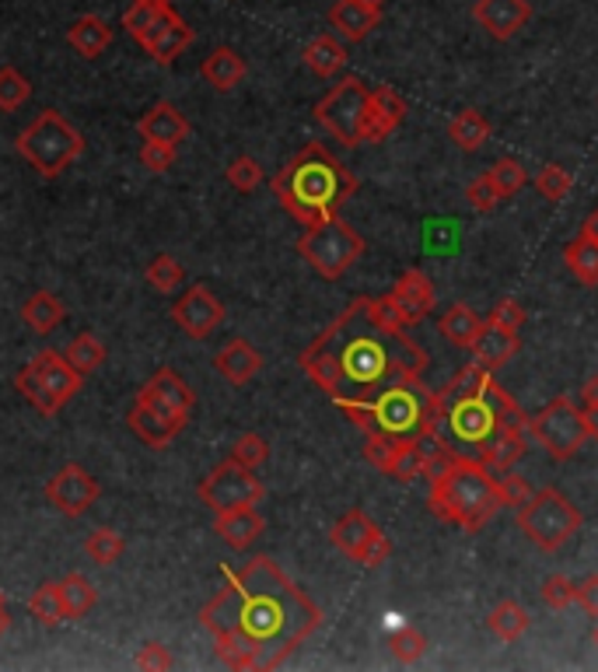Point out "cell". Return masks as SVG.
I'll return each instance as SVG.
<instances>
[{
    "label": "cell",
    "instance_id": "6125c7cd",
    "mask_svg": "<svg viewBox=\"0 0 598 672\" xmlns=\"http://www.w3.org/2000/svg\"><path fill=\"white\" fill-rule=\"evenodd\" d=\"M4 606H8V603H4V592H0V609H4Z\"/></svg>",
    "mask_w": 598,
    "mask_h": 672
},
{
    "label": "cell",
    "instance_id": "4dcf8cb0",
    "mask_svg": "<svg viewBox=\"0 0 598 672\" xmlns=\"http://www.w3.org/2000/svg\"><path fill=\"white\" fill-rule=\"evenodd\" d=\"M484 319H479L469 305H452V309L441 316V322H438V330H441V337H445L452 348H458V351H473L476 348V340H479V333H484Z\"/></svg>",
    "mask_w": 598,
    "mask_h": 672
},
{
    "label": "cell",
    "instance_id": "4316f807",
    "mask_svg": "<svg viewBox=\"0 0 598 672\" xmlns=\"http://www.w3.org/2000/svg\"><path fill=\"white\" fill-rule=\"evenodd\" d=\"M67 43L74 53H81L85 60H99V56L112 46V29L99 14H81L67 29Z\"/></svg>",
    "mask_w": 598,
    "mask_h": 672
},
{
    "label": "cell",
    "instance_id": "603a6c76",
    "mask_svg": "<svg viewBox=\"0 0 598 672\" xmlns=\"http://www.w3.org/2000/svg\"><path fill=\"white\" fill-rule=\"evenodd\" d=\"M214 368H218V375L224 382H231V386H245V382H253L259 375L263 354L248 340H231V343H224V348L218 351Z\"/></svg>",
    "mask_w": 598,
    "mask_h": 672
},
{
    "label": "cell",
    "instance_id": "6da1fadb",
    "mask_svg": "<svg viewBox=\"0 0 598 672\" xmlns=\"http://www.w3.org/2000/svg\"><path fill=\"white\" fill-rule=\"evenodd\" d=\"M298 364L336 410H346L368 407L396 386L423 382L428 351L410 337L389 295H361L308 343Z\"/></svg>",
    "mask_w": 598,
    "mask_h": 672
},
{
    "label": "cell",
    "instance_id": "7bdbcfd3",
    "mask_svg": "<svg viewBox=\"0 0 598 672\" xmlns=\"http://www.w3.org/2000/svg\"><path fill=\"white\" fill-rule=\"evenodd\" d=\"M29 99H32V81L25 78V74L11 64L0 67V109L18 112Z\"/></svg>",
    "mask_w": 598,
    "mask_h": 672
},
{
    "label": "cell",
    "instance_id": "f546056e",
    "mask_svg": "<svg viewBox=\"0 0 598 672\" xmlns=\"http://www.w3.org/2000/svg\"><path fill=\"white\" fill-rule=\"evenodd\" d=\"M171 11H176L171 4H130V8L123 11V32H126L137 46L147 49L154 35H158L162 25L171 18Z\"/></svg>",
    "mask_w": 598,
    "mask_h": 672
},
{
    "label": "cell",
    "instance_id": "7402d4cb",
    "mask_svg": "<svg viewBox=\"0 0 598 672\" xmlns=\"http://www.w3.org/2000/svg\"><path fill=\"white\" fill-rule=\"evenodd\" d=\"M263 529H266V522H263V515L256 511V505L231 508V511H221L214 518V532L231 550H248L263 536Z\"/></svg>",
    "mask_w": 598,
    "mask_h": 672
},
{
    "label": "cell",
    "instance_id": "8d00e7d4",
    "mask_svg": "<svg viewBox=\"0 0 598 672\" xmlns=\"http://www.w3.org/2000/svg\"><path fill=\"white\" fill-rule=\"evenodd\" d=\"M487 627L494 638L500 641H518V638H525V630L532 627V617H529V609L522 603H514V599H505V603H497L494 613L487 617Z\"/></svg>",
    "mask_w": 598,
    "mask_h": 672
},
{
    "label": "cell",
    "instance_id": "2e32d148",
    "mask_svg": "<svg viewBox=\"0 0 598 672\" xmlns=\"http://www.w3.org/2000/svg\"><path fill=\"white\" fill-rule=\"evenodd\" d=\"M137 399H144L151 410H158L162 417L176 420V425H182V428L189 425L192 407H197V393L186 386L182 375L176 368H158V372H154L141 386Z\"/></svg>",
    "mask_w": 598,
    "mask_h": 672
},
{
    "label": "cell",
    "instance_id": "836d02e7",
    "mask_svg": "<svg viewBox=\"0 0 598 672\" xmlns=\"http://www.w3.org/2000/svg\"><path fill=\"white\" fill-rule=\"evenodd\" d=\"M189 46H192V29L182 22L179 11H171V18L162 25V32L151 40L147 53H151V60H154V64H162V67H165V64L176 60L179 53H186Z\"/></svg>",
    "mask_w": 598,
    "mask_h": 672
},
{
    "label": "cell",
    "instance_id": "60d3db41",
    "mask_svg": "<svg viewBox=\"0 0 598 672\" xmlns=\"http://www.w3.org/2000/svg\"><path fill=\"white\" fill-rule=\"evenodd\" d=\"M147 284L154 287V291H162V295H171V291H179V287L186 284V271H182V263L176 256H168V253H158L151 263H147V271H144Z\"/></svg>",
    "mask_w": 598,
    "mask_h": 672
},
{
    "label": "cell",
    "instance_id": "f1b7e54d",
    "mask_svg": "<svg viewBox=\"0 0 598 672\" xmlns=\"http://www.w3.org/2000/svg\"><path fill=\"white\" fill-rule=\"evenodd\" d=\"M529 428H500L484 449L476 452V459L490 470H511L518 459L529 452V441H525Z\"/></svg>",
    "mask_w": 598,
    "mask_h": 672
},
{
    "label": "cell",
    "instance_id": "30bf717a",
    "mask_svg": "<svg viewBox=\"0 0 598 672\" xmlns=\"http://www.w3.org/2000/svg\"><path fill=\"white\" fill-rule=\"evenodd\" d=\"M298 253L319 277L340 280L364 256V239L351 221L336 214L319 224H308L304 235L298 239Z\"/></svg>",
    "mask_w": 598,
    "mask_h": 672
},
{
    "label": "cell",
    "instance_id": "ffe728a7",
    "mask_svg": "<svg viewBox=\"0 0 598 672\" xmlns=\"http://www.w3.org/2000/svg\"><path fill=\"white\" fill-rule=\"evenodd\" d=\"M389 298L396 301V309L402 312V322H407L410 330L434 312V301H438L434 284H431V277L423 274V271H407V274H402L392 284Z\"/></svg>",
    "mask_w": 598,
    "mask_h": 672
},
{
    "label": "cell",
    "instance_id": "11a10c76",
    "mask_svg": "<svg viewBox=\"0 0 598 672\" xmlns=\"http://www.w3.org/2000/svg\"><path fill=\"white\" fill-rule=\"evenodd\" d=\"M577 606H582L591 620H598V574H588L585 582H577Z\"/></svg>",
    "mask_w": 598,
    "mask_h": 672
},
{
    "label": "cell",
    "instance_id": "b9f144b4",
    "mask_svg": "<svg viewBox=\"0 0 598 672\" xmlns=\"http://www.w3.org/2000/svg\"><path fill=\"white\" fill-rule=\"evenodd\" d=\"M85 553L91 557L95 564L109 568V564H115L126 553V540L115 529H91L88 540H85Z\"/></svg>",
    "mask_w": 598,
    "mask_h": 672
},
{
    "label": "cell",
    "instance_id": "f5cc1de1",
    "mask_svg": "<svg viewBox=\"0 0 598 672\" xmlns=\"http://www.w3.org/2000/svg\"><path fill=\"white\" fill-rule=\"evenodd\" d=\"M525 309L522 305H518L514 298H505V301H497L494 305V312H490V319L487 322H494V326H505V330H522L525 326Z\"/></svg>",
    "mask_w": 598,
    "mask_h": 672
},
{
    "label": "cell",
    "instance_id": "e575fe53",
    "mask_svg": "<svg viewBox=\"0 0 598 672\" xmlns=\"http://www.w3.org/2000/svg\"><path fill=\"white\" fill-rule=\"evenodd\" d=\"M487 137H490V120L479 109H462L458 117H452V123H449V141L458 151H466V155L484 147Z\"/></svg>",
    "mask_w": 598,
    "mask_h": 672
},
{
    "label": "cell",
    "instance_id": "52a82bcc",
    "mask_svg": "<svg viewBox=\"0 0 598 672\" xmlns=\"http://www.w3.org/2000/svg\"><path fill=\"white\" fill-rule=\"evenodd\" d=\"M18 155H22L43 179H56L85 155V137L64 112L43 109L38 117L18 133Z\"/></svg>",
    "mask_w": 598,
    "mask_h": 672
},
{
    "label": "cell",
    "instance_id": "d590c367",
    "mask_svg": "<svg viewBox=\"0 0 598 672\" xmlns=\"http://www.w3.org/2000/svg\"><path fill=\"white\" fill-rule=\"evenodd\" d=\"M564 263L585 287H598V239H591L588 232H577L574 242H567L564 249Z\"/></svg>",
    "mask_w": 598,
    "mask_h": 672
},
{
    "label": "cell",
    "instance_id": "4fadbf2b",
    "mask_svg": "<svg viewBox=\"0 0 598 672\" xmlns=\"http://www.w3.org/2000/svg\"><path fill=\"white\" fill-rule=\"evenodd\" d=\"M200 502L221 515V511H231V508H245V505H259L263 502V480L256 476V470L242 466L239 459H224L214 470H210L203 480H200Z\"/></svg>",
    "mask_w": 598,
    "mask_h": 672
},
{
    "label": "cell",
    "instance_id": "d6986e66",
    "mask_svg": "<svg viewBox=\"0 0 598 672\" xmlns=\"http://www.w3.org/2000/svg\"><path fill=\"white\" fill-rule=\"evenodd\" d=\"M385 0H336L330 8V25L346 43H364L381 25Z\"/></svg>",
    "mask_w": 598,
    "mask_h": 672
},
{
    "label": "cell",
    "instance_id": "9a60e30c",
    "mask_svg": "<svg viewBox=\"0 0 598 672\" xmlns=\"http://www.w3.org/2000/svg\"><path fill=\"white\" fill-rule=\"evenodd\" d=\"M43 494H46V502L60 515L81 518L95 502H99L102 487H99V480H95L81 463H67V466H60L46 480V491Z\"/></svg>",
    "mask_w": 598,
    "mask_h": 672
},
{
    "label": "cell",
    "instance_id": "ab89813d",
    "mask_svg": "<svg viewBox=\"0 0 598 672\" xmlns=\"http://www.w3.org/2000/svg\"><path fill=\"white\" fill-rule=\"evenodd\" d=\"M64 357H67L81 375H91V372H99L102 364H106V348H102V340L95 337V333H77V337L67 343Z\"/></svg>",
    "mask_w": 598,
    "mask_h": 672
},
{
    "label": "cell",
    "instance_id": "83f0119b",
    "mask_svg": "<svg viewBox=\"0 0 598 672\" xmlns=\"http://www.w3.org/2000/svg\"><path fill=\"white\" fill-rule=\"evenodd\" d=\"M245 70H248V67H245V60H242V53L231 49V46H218V49L200 64L203 81L214 88V91L239 88V85L245 81Z\"/></svg>",
    "mask_w": 598,
    "mask_h": 672
},
{
    "label": "cell",
    "instance_id": "5b68a950",
    "mask_svg": "<svg viewBox=\"0 0 598 672\" xmlns=\"http://www.w3.org/2000/svg\"><path fill=\"white\" fill-rule=\"evenodd\" d=\"M274 197L295 221L319 224L336 218L340 207L357 194L354 172L325 144H304L298 155L274 176Z\"/></svg>",
    "mask_w": 598,
    "mask_h": 672
},
{
    "label": "cell",
    "instance_id": "680465c9",
    "mask_svg": "<svg viewBox=\"0 0 598 672\" xmlns=\"http://www.w3.org/2000/svg\"><path fill=\"white\" fill-rule=\"evenodd\" d=\"M585 420H588V434L598 441V407H595V410H585Z\"/></svg>",
    "mask_w": 598,
    "mask_h": 672
},
{
    "label": "cell",
    "instance_id": "8fae6325",
    "mask_svg": "<svg viewBox=\"0 0 598 672\" xmlns=\"http://www.w3.org/2000/svg\"><path fill=\"white\" fill-rule=\"evenodd\" d=\"M368 106H372V88L361 78H354V74H346L343 81H336L319 99L315 120L340 144L361 147L364 144V123H368Z\"/></svg>",
    "mask_w": 598,
    "mask_h": 672
},
{
    "label": "cell",
    "instance_id": "94428289",
    "mask_svg": "<svg viewBox=\"0 0 598 672\" xmlns=\"http://www.w3.org/2000/svg\"><path fill=\"white\" fill-rule=\"evenodd\" d=\"M130 4H171V0H130Z\"/></svg>",
    "mask_w": 598,
    "mask_h": 672
},
{
    "label": "cell",
    "instance_id": "91938a15",
    "mask_svg": "<svg viewBox=\"0 0 598 672\" xmlns=\"http://www.w3.org/2000/svg\"><path fill=\"white\" fill-rule=\"evenodd\" d=\"M11 630V613H8V606L0 609V638H4V634Z\"/></svg>",
    "mask_w": 598,
    "mask_h": 672
},
{
    "label": "cell",
    "instance_id": "d4e9b609",
    "mask_svg": "<svg viewBox=\"0 0 598 672\" xmlns=\"http://www.w3.org/2000/svg\"><path fill=\"white\" fill-rule=\"evenodd\" d=\"M126 420H130V431L137 434L144 445H151V449H165L168 441H176L186 431L182 425H176V420H168L158 410H151L144 399H133Z\"/></svg>",
    "mask_w": 598,
    "mask_h": 672
},
{
    "label": "cell",
    "instance_id": "7c38bea8",
    "mask_svg": "<svg viewBox=\"0 0 598 672\" xmlns=\"http://www.w3.org/2000/svg\"><path fill=\"white\" fill-rule=\"evenodd\" d=\"M529 431L535 434L539 445H543V452H550V459H556V463L577 455L585 441L591 438L585 410L577 407V403H571V396H553L543 410L529 417Z\"/></svg>",
    "mask_w": 598,
    "mask_h": 672
},
{
    "label": "cell",
    "instance_id": "f35d334b",
    "mask_svg": "<svg viewBox=\"0 0 598 672\" xmlns=\"http://www.w3.org/2000/svg\"><path fill=\"white\" fill-rule=\"evenodd\" d=\"M29 613L43 624V627H56L67 620V609H64V595H60V582H46L32 592L29 599Z\"/></svg>",
    "mask_w": 598,
    "mask_h": 672
},
{
    "label": "cell",
    "instance_id": "f907efd6",
    "mask_svg": "<svg viewBox=\"0 0 598 672\" xmlns=\"http://www.w3.org/2000/svg\"><path fill=\"white\" fill-rule=\"evenodd\" d=\"M543 603L550 609H567L571 603H577V582H571L567 574H550L543 582Z\"/></svg>",
    "mask_w": 598,
    "mask_h": 672
},
{
    "label": "cell",
    "instance_id": "ba28073f",
    "mask_svg": "<svg viewBox=\"0 0 598 672\" xmlns=\"http://www.w3.org/2000/svg\"><path fill=\"white\" fill-rule=\"evenodd\" d=\"M582 508H577L571 497H564L556 487L532 491L522 505H518V529L525 532V540L543 550L556 553L567 547L577 532H582Z\"/></svg>",
    "mask_w": 598,
    "mask_h": 672
},
{
    "label": "cell",
    "instance_id": "d6a6232c",
    "mask_svg": "<svg viewBox=\"0 0 598 672\" xmlns=\"http://www.w3.org/2000/svg\"><path fill=\"white\" fill-rule=\"evenodd\" d=\"M22 322L29 330H35L38 337L53 333L56 326L67 322V305L56 298L53 291H35L25 305H22Z\"/></svg>",
    "mask_w": 598,
    "mask_h": 672
},
{
    "label": "cell",
    "instance_id": "6f0895ef",
    "mask_svg": "<svg viewBox=\"0 0 598 672\" xmlns=\"http://www.w3.org/2000/svg\"><path fill=\"white\" fill-rule=\"evenodd\" d=\"M582 232H588L591 239H598V207L591 210V214H588V221L582 224Z\"/></svg>",
    "mask_w": 598,
    "mask_h": 672
},
{
    "label": "cell",
    "instance_id": "3957f363",
    "mask_svg": "<svg viewBox=\"0 0 598 672\" xmlns=\"http://www.w3.org/2000/svg\"><path fill=\"white\" fill-rule=\"evenodd\" d=\"M434 403L441 417V434L473 449V455L500 428H529L525 410L518 407L514 396H508V389L479 361L462 364L445 386L434 389Z\"/></svg>",
    "mask_w": 598,
    "mask_h": 672
},
{
    "label": "cell",
    "instance_id": "f6af8a7d",
    "mask_svg": "<svg viewBox=\"0 0 598 672\" xmlns=\"http://www.w3.org/2000/svg\"><path fill=\"white\" fill-rule=\"evenodd\" d=\"M490 183L497 186V194L500 197H514V194H522V189L529 186V172H525V165L522 162H514V158H500V162H494L490 165Z\"/></svg>",
    "mask_w": 598,
    "mask_h": 672
},
{
    "label": "cell",
    "instance_id": "816d5d0a",
    "mask_svg": "<svg viewBox=\"0 0 598 672\" xmlns=\"http://www.w3.org/2000/svg\"><path fill=\"white\" fill-rule=\"evenodd\" d=\"M466 200H469V207H473V210H479V214H490V210H494L500 200H505V197L497 194V186L490 183V176L484 172V176L469 183V189H466Z\"/></svg>",
    "mask_w": 598,
    "mask_h": 672
},
{
    "label": "cell",
    "instance_id": "277c9868",
    "mask_svg": "<svg viewBox=\"0 0 598 672\" xmlns=\"http://www.w3.org/2000/svg\"><path fill=\"white\" fill-rule=\"evenodd\" d=\"M529 480L508 476L497 480L490 466L479 463L476 455H452L438 473H431L428 508L434 518L449 526H458L462 532H479L494 515L505 508H518L525 502Z\"/></svg>",
    "mask_w": 598,
    "mask_h": 672
},
{
    "label": "cell",
    "instance_id": "5bb4252c",
    "mask_svg": "<svg viewBox=\"0 0 598 672\" xmlns=\"http://www.w3.org/2000/svg\"><path fill=\"white\" fill-rule=\"evenodd\" d=\"M330 543L361 568H381L392 557L389 536L372 522L364 508H351L343 518H336V526L330 529Z\"/></svg>",
    "mask_w": 598,
    "mask_h": 672
},
{
    "label": "cell",
    "instance_id": "8992f818",
    "mask_svg": "<svg viewBox=\"0 0 598 672\" xmlns=\"http://www.w3.org/2000/svg\"><path fill=\"white\" fill-rule=\"evenodd\" d=\"M351 417L364 434H396V438H428L441 431L434 389L423 382H410V386H396L381 393L368 407H346L340 410Z\"/></svg>",
    "mask_w": 598,
    "mask_h": 672
},
{
    "label": "cell",
    "instance_id": "9f6ffc18",
    "mask_svg": "<svg viewBox=\"0 0 598 672\" xmlns=\"http://www.w3.org/2000/svg\"><path fill=\"white\" fill-rule=\"evenodd\" d=\"M598 407V375H591L582 386V410H595Z\"/></svg>",
    "mask_w": 598,
    "mask_h": 672
},
{
    "label": "cell",
    "instance_id": "be15d7a7",
    "mask_svg": "<svg viewBox=\"0 0 598 672\" xmlns=\"http://www.w3.org/2000/svg\"><path fill=\"white\" fill-rule=\"evenodd\" d=\"M591 638H595V645H598V627H595V634H591Z\"/></svg>",
    "mask_w": 598,
    "mask_h": 672
},
{
    "label": "cell",
    "instance_id": "ac0fdd59",
    "mask_svg": "<svg viewBox=\"0 0 598 672\" xmlns=\"http://www.w3.org/2000/svg\"><path fill=\"white\" fill-rule=\"evenodd\" d=\"M529 18H532L529 0H476L473 4V22L497 43L514 40L529 25Z\"/></svg>",
    "mask_w": 598,
    "mask_h": 672
},
{
    "label": "cell",
    "instance_id": "9c48e42d",
    "mask_svg": "<svg viewBox=\"0 0 598 672\" xmlns=\"http://www.w3.org/2000/svg\"><path fill=\"white\" fill-rule=\"evenodd\" d=\"M85 375L60 351H38L14 375V389L22 393L43 417H56L67 403L81 393Z\"/></svg>",
    "mask_w": 598,
    "mask_h": 672
},
{
    "label": "cell",
    "instance_id": "74e56055",
    "mask_svg": "<svg viewBox=\"0 0 598 672\" xmlns=\"http://www.w3.org/2000/svg\"><path fill=\"white\" fill-rule=\"evenodd\" d=\"M60 595H64V609H67V620H81L95 609L99 603V592L95 585L85 579L81 571H70L67 579H60Z\"/></svg>",
    "mask_w": 598,
    "mask_h": 672
},
{
    "label": "cell",
    "instance_id": "7a4b0ae2",
    "mask_svg": "<svg viewBox=\"0 0 598 672\" xmlns=\"http://www.w3.org/2000/svg\"><path fill=\"white\" fill-rule=\"evenodd\" d=\"M322 620V609L287 579L274 557H253L239 571H224L221 592L200 609V624L214 638L218 659L239 672L284 665Z\"/></svg>",
    "mask_w": 598,
    "mask_h": 672
},
{
    "label": "cell",
    "instance_id": "c3c4849f",
    "mask_svg": "<svg viewBox=\"0 0 598 672\" xmlns=\"http://www.w3.org/2000/svg\"><path fill=\"white\" fill-rule=\"evenodd\" d=\"M231 459H239V463L248 470H259L269 459V441L256 431H245L235 445H231Z\"/></svg>",
    "mask_w": 598,
    "mask_h": 672
},
{
    "label": "cell",
    "instance_id": "44dd1931",
    "mask_svg": "<svg viewBox=\"0 0 598 672\" xmlns=\"http://www.w3.org/2000/svg\"><path fill=\"white\" fill-rule=\"evenodd\" d=\"M407 120V102L392 88H372V106H368V123H364V144H381Z\"/></svg>",
    "mask_w": 598,
    "mask_h": 672
},
{
    "label": "cell",
    "instance_id": "db71d44e",
    "mask_svg": "<svg viewBox=\"0 0 598 672\" xmlns=\"http://www.w3.org/2000/svg\"><path fill=\"white\" fill-rule=\"evenodd\" d=\"M137 665L147 669V672H165L176 665V659H171V651L162 645V641H147L141 651H137Z\"/></svg>",
    "mask_w": 598,
    "mask_h": 672
},
{
    "label": "cell",
    "instance_id": "ee69618b",
    "mask_svg": "<svg viewBox=\"0 0 598 672\" xmlns=\"http://www.w3.org/2000/svg\"><path fill=\"white\" fill-rule=\"evenodd\" d=\"M389 651H392L396 662L413 665V662L423 659V651H428V638H423L417 627L402 624V627H396V630L389 634Z\"/></svg>",
    "mask_w": 598,
    "mask_h": 672
},
{
    "label": "cell",
    "instance_id": "681fc988",
    "mask_svg": "<svg viewBox=\"0 0 598 672\" xmlns=\"http://www.w3.org/2000/svg\"><path fill=\"white\" fill-rule=\"evenodd\" d=\"M179 158V147L176 144H158V141H144L141 144V165L154 176H165V172L176 165Z\"/></svg>",
    "mask_w": 598,
    "mask_h": 672
},
{
    "label": "cell",
    "instance_id": "bcb514c9",
    "mask_svg": "<svg viewBox=\"0 0 598 672\" xmlns=\"http://www.w3.org/2000/svg\"><path fill=\"white\" fill-rule=\"evenodd\" d=\"M535 194L543 197V200H553V203H561L567 194H571V186H574V176L564 168V165H543V172H535Z\"/></svg>",
    "mask_w": 598,
    "mask_h": 672
},
{
    "label": "cell",
    "instance_id": "e0dca14e",
    "mask_svg": "<svg viewBox=\"0 0 598 672\" xmlns=\"http://www.w3.org/2000/svg\"><path fill=\"white\" fill-rule=\"evenodd\" d=\"M171 319H176V326L186 337L207 340L224 322V305L214 298V291H210L207 284H192L182 291V298L171 305Z\"/></svg>",
    "mask_w": 598,
    "mask_h": 672
},
{
    "label": "cell",
    "instance_id": "1f68e13d",
    "mask_svg": "<svg viewBox=\"0 0 598 672\" xmlns=\"http://www.w3.org/2000/svg\"><path fill=\"white\" fill-rule=\"evenodd\" d=\"M301 60H304L308 70L315 74V78H333V74H340L346 67V46L336 40V35L322 32L304 46Z\"/></svg>",
    "mask_w": 598,
    "mask_h": 672
},
{
    "label": "cell",
    "instance_id": "cb8c5ba5",
    "mask_svg": "<svg viewBox=\"0 0 598 672\" xmlns=\"http://www.w3.org/2000/svg\"><path fill=\"white\" fill-rule=\"evenodd\" d=\"M137 130H141L144 141H158V144H176L179 147L189 137V120L171 102H154L141 117Z\"/></svg>",
    "mask_w": 598,
    "mask_h": 672
},
{
    "label": "cell",
    "instance_id": "7dc6e473",
    "mask_svg": "<svg viewBox=\"0 0 598 672\" xmlns=\"http://www.w3.org/2000/svg\"><path fill=\"white\" fill-rule=\"evenodd\" d=\"M224 179L231 183V189H239V194H253V189H259V183H263V165L248 155H239L228 165Z\"/></svg>",
    "mask_w": 598,
    "mask_h": 672
},
{
    "label": "cell",
    "instance_id": "484cf974",
    "mask_svg": "<svg viewBox=\"0 0 598 672\" xmlns=\"http://www.w3.org/2000/svg\"><path fill=\"white\" fill-rule=\"evenodd\" d=\"M522 351V337L518 330H505V326H494L487 322L484 333H479L476 348H473V361H479L484 368H505V364Z\"/></svg>",
    "mask_w": 598,
    "mask_h": 672
}]
</instances>
